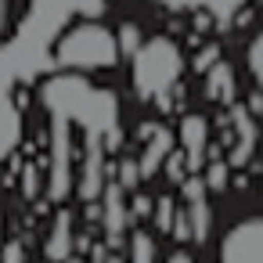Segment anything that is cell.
I'll use <instances>...</instances> for the list:
<instances>
[{
  "label": "cell",
  "instance_id": "obj_1",
  "mask_svg": "<svg viewBox=\"0 0 263 263\" xmlns=\"http://www.w3.org/2000/svg\"><path fill=\"white\" fill-rule=\"evenodd\" d=\"M54 58H58L65 69H83V72H90V69H108V65H116V58H119V40H116L105 26H98V22H80V26H72V29L58 40Z\"/></svg>",
  "mask_w": 263,
  "mask_h": 263
},
{
  "label": "cell",
  "instance_id": "obj_2",
  "mask_svg": "<svg viewBox=\"0 0 263 263\" xmlns=\"http://www.w3.org/2000/svg\"><path fill=\"white\" fill-rule=\"evenodd\" d=\"M180 72H184V54L170 36H152L134 54V87L141 98L166 94L180 80Z\"/></svg>",
  "mask_w": 263,
  "mask_h": 263
},
{
  "label": "cell",
  "instance_id": "obj_3",
  "mask_svg": "<svg viewBox=\"0 0 263 263\" xmlns=\"http://www.w3.org/2000/svg\"><path fill=\"white\" fill-rule=\"evenodd\" d=\"M220 263H263V216L238 220L223 234Z\"/></svg>",
  "mask_w": 263,
  "mask_h": 263
},
{
  "label": "cell",
  "instance_id": "obj_4",
  "mask_svg": "<svg viewBox=\"0 0 263 263\" xmlns=\"http://www.w3.org/2000/svg\"><path fill=\"white\" fill-rule=\"evenodd\" d=\"M69 159H72V152H69V123L54 119V159H51V195L54 198L69 195V180H72Z\"/></svg>",
  "mask_w": 263,
  "mask_h": 263
},
{
  "label": "cell",
  "instance_id": "obj_5",
  "mask_svg": "<svg viewBox=\"0 0 263 263\" xmlns=\"http://www.w3.org/2000/svg\"><path fill=\"white\" fill-rule=\"evenodd\" d=\"M123 184L108 180L105 184V234H108V245H119V238L126 234V223H130V209L123 202Z\"/></svg>",
  "mask_w": 263,
  "mask_h": 263
},
{
  "label": "cell",
  "instance_id": "obj_6",
  "mask_svg": "<svg viewBox=\"0 0 263 263\" xmlns=\"http://www.w3.org/2000/svg\"><path fill=\"white\" fill-rule=\"evenodd\" d=\"M180 144H184L187 170H198L202 159H205V148H209V119L187 116V119L180 123Z\"/></svg>",
  "mask_w": 263,
  "mask_h": 263
},
{
  "label": "cell",
  "instance_id": "obj_7",
  "mask_svg": "<svg viewBox=\"0 0 263 263\" xmlns=\"http://www.w3.org/2000/svg\"><path fill=\"white\" fill-rule=\"evenodd\" d=\"M72 249H76V234H72V213H69V209H58V213H54V223H51V234H47L44 252H47V259L65 263V259L72 256Z\"/></svg>",
  "mask_w": 263,
  "mask_h": 263
},
{
  "label": "cell",
  "instance_id": "obj_8",
  "mask_svg": "<svg viewBox=\"0 0 263 263\" xmlns=\"http://www.w3.org/2000/svg\"><path fill=\"white\" fill-rule=\"evenodd\" d=\"M101 187V134H87V162H83V180H80V195L83 198H98Z\"/></svg>",
  "mask_w": 263,
  "mask_h": 263
},
{
  "label": "cell",
  "instance_id": "obj_9",
  "mask_svg": "<svg viewBox=\"0 0 263 263\" xmlns=\"http://www.w3.org/2000/svg\"><path fill=\"white\" fill-rule=\"evenodd\" d=\"M187 220H191V241H205L209 231H213V213H209V202L205 198H195L187 202Z\"/></svg>",
  "mask_w": 263,
  "mask_h": 263
},
{
  "label": "cell",
  "instance_id": "obj_10",
  "mask_svg": "<svg viewBox=\"0 0 263 263\" xmlns=\"http://www.w3.org/2000/svg\"><path fill=\"white\" fill-rule=\"evenodd\" d=\"M126 263H159V249H155V238H152L148 231H134V234H130Z\"/></svg>",
  "mask_w": 263,
  "mask_h": 263
},
{
  "label": "cell",
  "instance_id": "obj_11",
  "mask_svg": "<svg viewBox=\"0 0 263 263\" xmlns=\"http://www.w3.org/2000/svg\"><path fill=\"white\" fill-rule=\"evenodd\" d=\"M205 90H209V98H227V101H231V90H234V76H231L227 62H216V65H213Z\"/></svg>",
  "mask_w": 263,
  "mask_h": 263
},
{
  "label": "cell",
  "instance_id": "obj_12",
  "mask_svg": "<svg viewBox=\"0 0 263 263\" xmlns=\"http://www.w3.org/2000/svg\"><path fill=\"white\" fill-rule=\"evenodd\" d=\"M173 220H177V202L166 195V198L155 202V227H159V234H170L173 231Z\"/></svg>",
  "mask_w": 263,
  "mask_h": 263
},
{
  "label": "cell",
  "instance_id": "obj_13",
  "mask_svg": "<svg viewBox=\"0 0 263 263\" xmlns=\"http://www.w3.org/2000/svg\"><path fill=\"white\" fill-rule=\"evenodd\" d=\"M227 162L223 159H213V166H209V173H205V187H213V191H227Z\"/></svg>",
  "mask_w": 263,
  "mask_h": 263
},
{
  "label": "cell",
  "instance_id": "obj_14",
  "mask_svg": "<svg viewBox=\"0 0 263 263\" xmlns=\"http://www.w3.org/2000/svg\"><path fill=\"white\" fill-rule=\"evenodd\" d=\"M249 72L256 76V83L263 87V33L249 44Z\"/></svg>",
  "mask_w": 263,
  "mask_h": 263
},
{
  "label": "cell",
  "instance_id": "obj_15",
  "mask_svg": "<svg viewBox=\"0 0 263 263\" xmlns=\"http://www.w3.org/2000/svg\"><path fill=\"white\" fill-rule=\"evenodd\" d=\"M141 51V33L137 26H123L119 29V54H137Z\"/></svg>",
  "mask_w": 263,
  "mask_h": 263
},
{
  "label": "cell",
  "instance_id": "obj_16",
  "mask_svg": "<svg viewBox=\"0 0 263 263\" xmlns=\"http://www.w3.org/2000/svg\"><path fill=\"white\" fill-rule=\"evenodd\" d=\"M119 177H123L119 184L130 191V187H137V180H141V166H137L134 159H123V166H119Z\"/></svg>",
  "mask_w": 263,
  "mask_h": 263
},
{
  "label": "cell",
  "instance_id": "obj_17",
  "mask_svg": "<svg viewBox=\"0 0 263 263\" xmlns=\"http://www.w3.org/2000/svg\"><path fill=\"white\" fill-rule=\"evenodd\" d=\"M184 170H187V159H184L180 152H173V155L166 159V177H173V184H184V180H180Z\"/></svg>",
  "mask_w": 263,
  "mask_h": 263
},
{
  "label": "cell",
  "instance_id": "obj_18",
  "mask_svg": "<svg viewBox=\"0 0 263 263\" xmlns=\"http://www.w3.org/2000/svg\"><path fill=\"white\" fill-rule=\"evenodd\" d=\"M0 263H26V245L22 241H8L0 249Z\"/></svg>",
  "mask_w": 263,
  "mask_h": 263
},
{
  "label": "cell",
  "instance_id": "obj_19",
  "mask_svg": "<svg viewBox=\"0 0 263 263\" xmlns=\"http://www.w3.org/2000/svg\"><path fill=\"white\" fill-rule=\"evenodd\" d=\"M184 198H187V202L205 198V180H202V177H187V180H184Z\"/></svg>",
  "mask_w": 263,
  "mask_h": 263
},
{
  "label": "cell",
  "instance_id": "obj_20",
  "mask_svg": "<svg viewBox=\"0 0 263 263\" xmlns=\"http://www.w3.org/2000/svg\"><path fill=\"white\" fill-rule=\"evenodd\" d=\"M148 213H155V202H152L148 195H137V198L130 202V216H148Z\"/></svg>",
  "mask_w": 263,
  "mask_h": 263
},
{
  "label": "cell",
  "instance_id": "obj_21",
  "mask_svg": "<svg viewBox=\"0 0 263 263\" xmlns=\"http://www.w3.org/2000/svg\"><path fill=\"white\" fill-rule=\"evenodd\" d=\"M173 238L177 241H191V220H187V213H180L173 220Z\"/></svg>",
  "mask_w": 263,
  "mask_h": 263
},
{
  "label": "cell",
  "instance_id": "obj_22",
  "mask_svg": "<svg viewBox=\"0 0 263 263\" xmlns=\"http://www.w3.org/2000/svg\"><path fill=\"white\" fill-rule=\"evenodd\" d=\"M209 62H216V47H209V51H202V58H195V69H202V72H205V69H213Z\"/></svg>",
  "mask_w": 263,
  "mask_h": 263
},
{
  "label": "cell",
  "instance_id": "obj_23",
  "mask_svg": "<svg viewBox=\"0 0 263 263\" xmlns=\"http://www.w3.org/2000/svg\"><path fill=\"white\" fill-rule=\"evenodd\" d=\"M249 112L252 116H263V90H252L249 94Z\"/></svg>",
  "mask_w": 263,
  "mask_h": 263
},
{
  "label": "cell",
  "instance_id": "obj_24",
  "mask_svg": "<svg viewBox=\"0 0 263 263\" xmlns=\"http://www.w3.org/2000/svg\"><path fill=\"white\" fill-rule=\"evenodd\" d=\"M166 263H195V259H191V252L177 249V252H170V256H166Z\"/></svg>",
  "mask_w": 263,
  "mask_h": 263
},
{
  "label": "cell",
  "instance_id": "obj_25",
  "mask_svg": "<svg viewBox=\"0 0 263 263\" xmlns=\"http://www.w3.org/2000/svg\"><path fill=\"white\" fill-rule=\"evenodd\" d=\"M8 29V0H0V36Z\"/></svg>",
  "mask_w": 263,
  "mask_h": 263
},
{
  "label": "cell",
  "instance_id": "obj_26",
  "mask_svg": "<svg viewBox=\"0 0 263 263\" xmlns=\"http://www.w3.org/2000/svg\"><path fill=\"white\" fill-rule=\"evenodd\" d=\"M65 263H87V259H76V256H69V259H65Z\"/></svg>",
  "mask_w": 263,
  "mask_h": 263
},
{
  "label": "cell",
  "instance_id": "obj_27",
  "mask_svg": "<svg viewBox=\"0 0 263 263\" xmlns=\"http://www.w3.org/2000/svg\"><path fill=\"white\" fill-rule=\"evenodd\" d=\"M108 263H123V259H119V256H112V259H108Z\"/></svg>",
  "mask_w": 263,
  "mask_h": 263
},
{
  "label": "cell",
  "instance_id": "obj_28",
  "mask_svg": "<svg viewBox=\"0 0 263 263\" xmlns=\"http://www.w3.org/2000/svg\"><path fill=\"white\" fill-rule=\"evenodd\" d=\"M47 263H51V259H47Z\"/></svg>",
  "mask_w": 263,
  "mask_h": 263
}]
</instances>
